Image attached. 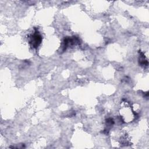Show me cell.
<instances>
[{
    "instance_id": "1",
    "label": "cell",
    "mask_w": 149,
    "mask_h": 149,
    "mask_svg": "<svg viewBox=\"0 0 149 149\" xmlns=\"http://www.w3.org/2000/svg\"><path fill=\"white\" fill-rule=\"evenodd\" d=\"M41 36L38 33L37 31H36L35 33H34L31 36V39H30V42L31 44V46L33 47L36 48L41 43Z\"/></svg>"
}]
</instances>
